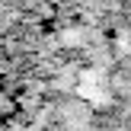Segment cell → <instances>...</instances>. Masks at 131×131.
<instances>
[{"label":"cell","instance_id":"1","mask_svg":"<svg viewBox=\"0 0 131 131\" xmlns=\"http://www.w3.org/2000/svg\"><path fill=\"white\" fill-rule=\"evenodd\" d=\"M16 3L19 0H0V35H3V29L10 26L13 13H16Z\"/></svg>","mask_w":131,"mask_h":131}]
</instances>
